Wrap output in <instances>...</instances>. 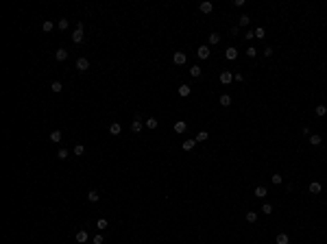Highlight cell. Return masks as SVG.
<instances>
[{
  "instance_id": "cell-42",
  "label": "cell",
  "mask_w": 327,
  "mask_h": 244,
  "mask_svg": "<svg viewBox=\"0 0 327 244\" xmlns=\"http://www.w3.org/2000/svg\"><path fill=\"white\" fill-rule=\"evenodd\" d=\"M264 57H273V48H266V50H264Z\"/></svg>"
},
{
  "instance_id": "cell-13",
  "label": "cell",
  "mask_w": 327,
  "mask_h": 244,
  "mask_svg": "<svg viewBox=\"0 0 327 244\" xmlns=\"http://www.w3.org/2000/svg\"><path fill=\"white\" fill-rule=\"evenodd\" d=\"M194 146H196V140H185L183 142V151H192Z\"/></svg>"
},
{
  "instance_id": "cell-3",
  "label": "cell",
  "mask_w": 327,
  "mask_h": 244,
  "mask_svg": "<svg viewBox=\"0 0 327 244\" xmlns=\"http://www.w3.org/2000/svg\"><path fill=\"white\" fill-rule=\"evenodd\" d=\"M231 81H233V74H231V72H229V70H222V72H220V83H225V85H229Z\"/></svg>"
},
{
  "instance_id": "cell-26",
  "label": "cell",
  "mask_w": 327,
  "mask_h": 244,
  "mask_svg": "<svg viewBox=\"0 0 327 244\" xmlns=\"http://www.w3.org/2000/svg\"><path fill=\"white\" fill-rule=\"evenodd\" d=\"M262 214H266V216L273 214V205H270V203H264V205H262Z\"/></svg>"
},
{
  "instance_id": "cell-15",
  "label": "cell",
  "mask_w": 327,
  "mask_h": 244,
  "mask_svg": "<svg viewBox=\"0 0 327 244\" xmlns=\"http://www.w3.org/2000/svg\"><path fill=\"white\" fill-rule=\"evenodd\" d=\"M87 238H90V235H87L85 231H79V233H77V242H81V244H85V242H87Z\"/></svg>"
},
{
  "instance_id": "cell-34",
  "label": "cell",
  "mask_w": 327,
  "mask_h": 244,
  "mask_svg": "<svg viewBox=\"0 0 327 244\" xmlns=\"http://www.w3.org/2000/svg\"><path fill=\"white\" fill-rule=\"evenodd\" d=\"M218 41H220V35H218V33H212V35H209V44H218Z\"/></svg>"
},
{
  "instance_id": "cell-36",
  "label": "cell",
  "mask_w": 327,
  "mask_h": 244,
  "mask_svg": "<svg viewBox=\"0 0 327 244\" xmlns=\"http://www.w3.org/2000/svg\"><path fill=\"white\" fill-rule=\"evenodd\" d=\"M249 22H251V18H249V15H240V26H246Z\"/></svg>"
},
{
  "instance_id": "cell-12",
  "label": "cell",
  "mask_w": 327,
  "mask_h": 244,
  "mask_svg": "<svg viewBox=\"0 0 327 244\" xmlns=\"http://www.w3.org/2000/svg\"><path fill=\"white\" fill-rule=\"evenodd\" d=\"M220 105H222V107H229V105H231V96H229V94H222V96H220Z\"/></svg>"
},
{
  "instance_id": "cell-10",
  "label": "cell",
  "mask_w": 327,
  "mask_h": 244,
  "mask_svg": "<svg viewBox=\"0 0 327 244\" xmlns=\"http://www.w3.org/2000/svg\"><path fill=\"white\" fill-rule=\"evenodd\" d=\"M87 199H90L92 203H98V201H100V194H98L96 190H90V192H87Z\"/></svg>"
},
{
  "instance_id": "cell-24",
  "label": "cell",
  "mask_w": 327,
  "mask_h": 244,
  "mask_svg": "<svg viewBox=\"0 0 327 244\" xmlns=\"http://www.w3.org/2000/svg\"><path fill=\"white\" fill-rule=\"evenodd\" d=\"M190 92H192V89H190L188 85H181V87H179V96H190Z\"/></svg>"
},
{
  "instance_id": "cell-8",
  "label": "cell",
  "mask_w": 327,
  "mask_h": 244,
  "mask_svg": "<svg viewBox=\"0 0 327 244\" xmlns=\"http://www.w3.org/2000/svg\"><path fill=\"white\" fill-rule=\"evenodd\" d=\"M55 59L57 61H66L68 59V50H66V48H59V50L55 53Z\"/></svg>"
},
{
  "instance_id": "cell-6",
  "label": "cell",
  "mask_w": 327,
  "mask_h": 244,
  "mask_svg": "<svg viewBox=\"0 0 327 244\" xmlns=\"http://www.w3.org/2000/svg\"><path fill=\"white\" fill-rule=\"evenodd\" d=\"M196 55H198V59H207L209 57V46H198Z\"/></svg>"
},
{
  "instance_id": "cell-21",
  "label": "cell",
  "mask_w": 327,
  "mask_h": 244,
  "mask_svg": "<svg viewBox=\"0 0 327 244\" xmlns=\"http://www.w3.org/2000/svg\"><path fill=\"white\" fill-rule=\"evenodd\" d=\"M57 26H59V29H61V31H66V29H68V26H70V22H68V20H66V18H61V20H59V22H57Z\"/></svg>"
},
{
  "instance_id": "cell-25",
  "label": "cell",
  "mask_w": 327,
  "mask_h": 244,
  "mask_svg": "<svg viewBox=\"0 0 327 244\" xmlns=\"http://www.w3.org/2000/svg\"><path fill=\"white\" fill-rule=\"evenodd\" d=\"M310 192H312V194H318V192H321V183H316V181L310 183Z\"/></svg>"
},
{
  "instance_id": "cell-28",
  "label": "cell",
  "mask_w": 327,
  "mask_h": 244,
  "mask_svg": "<svg viewBox=\"0 0 327 244\" xmlns=\"http://www.w3.org/2000/svg\"><path fill=\"white\" fill-rule=\"evenodd\" d=\"M190 74H192L194 79H196V77H201V68H198V65H192V68H190Z\"/></svg>"
},
{
  "instance_id": "cell-14",
  "label": "cell",
  "mask_w": 327,
  "mask_h": 244,
  "mask_svg": "<svg viewBox=\"0 0 327 244\" xmlns=\"http://www.w3.org/2000/svg\"><path fill=\"white\" fill-rule=\"evenodd\" d=\"M120 131H122V127H120V124H118V122H114V124H111V127H109V133H111V135H118V133H120Z\"/></svg>"
},
{
  "instance_id": "cell-31",
  "label": "cell",
  "mask_w": 327,
  "mask_h": 244,
  "mask_svg": "<svg viewBox=\"0 0 327 244\" xmlns=\"http://www.w3.org/2000/svg\"><path fill=\"white\" fill-rule=\"evenodd\" d=\"M85 153V146L83 144H77V146H74V155H83Z\"/></svg>"
},
{
  "instance_id": "cell-27",
  "label": "cell",
  "mask_w": 327,
  "mask_h": 244,
  "mask_svg": "<svg viewBox=\"0 0 327 244\" xmlns=\"http://www.w3.org/2000/svg\"><path fill=\"white\" fill-rule=\"evenodd\" d=\"M288 242H290V240H288L286 233H279V235H277V244H288Z\"/></svg>"
},
{
  "instance_id": "cell-2",
  "label": "cell",
  "mask_w": 327,
  "mask_h": 244,
  "mask_svg": "<svg viewBox=\"0 0 327 244\" xmlns=\"http://www.w3.org/2000/svg\"><path fill=\"white\" fill-rule=\"evenodd\" d=\"M131 131H133V133H140V131H142V116H140V113H135V118H133V122H131Z\"/></svg>"
},
{
  "instance_id": "cell-1",
  "label": "cell",
  "mask_w": 327,
  "mask_h": 244,
  "mask_svg": "<svg viewBox=\"0 0 327 244\" xmlns=\"http://www.w3.org/2000/svg\"><path fill=\"white\" fill-rule=\"evenodd\" d=\"M83 39H85V35H83V24H79V29L72 33V41H74V44H81Z\"/></svg>"
},
{
  "instance_id": "cell-32",
  "label": "cell",
  "mask_w": 327,
  "mask_h": 244,
  "mask_svg": "<svg viewBox=\"0 0 327 244\" xmlns=\"http://www.w3.org/2000/svg\"><path fill=\"white\" fill-rule=\"evenodd\" d=\"M50 89H53V92H61V89H63V85H61V81H55L53 85H50Z\"/></svg>"
},
{
  "instance_id": "cell-11",
  "label": "cell",
  "mask_w": 327,
  "mask_h": 244,
  "mask_svg": "<svg viewBox=\"0 0 327 244\" xmlns=\"http://www.w3.org/2000/svg\"><path fill=\"white\" fill-rule=\"evenodd\" d=\"M266 194H268V190H266L264 185L255 187V196H257V199H266Z\"/></svg>"
},
{
  "instance_id": "cell-41",
  "label": "cell",
  "mask_w": 327,
  "mask_h": 244,
  "mask_svg": "<svg viewBox=\"0 0 327 244\" xmlns=\"http://www.w3.org/2000/svg\"><path fill=\"white\" fill-rule=\"evenodd\" d=\"M233 81H238V83H242V81H244V77H242V74H233Z\"/></svg>"
},
{
  "instance_id": "cell-4",
  "label": "cell",
  "mask_w": 327,
  "mask_h": 244,
  "mask_svg": "<svg viewBox=\"0 0 327 244\" xmlns=\"http://www.w3.org/2000/svg\"><path fill=\"white\" fill-rule=\"evenodd\" d=\"M87 68H90V61H87L85 57H79V59H77V70H79V72H85Z\"/></svg>"
},
{
  "instance_id": "cell-16",
  "label": "cell",
  "mask_w": 327,
  "mask_h": 244,
  "mask_svg": "<svg viewBox=\"0 0 327 244\" xmlns=\"http://www.w3.org/2000/svg\"><path fill=\"white\" fill-rule=\"evenodd\" d=\"M144 124H146V127H148V129H157V124H159V122H157V120H155V118H148V120H146V122H144Z\"/></svg>"
},
{
  "instance_id": "cell-5",
  "label": "cell",
  "mask_w": 327,
  "mask_h": 244,
  "mask_svg": "<svg viewBox=\"0 0 327 244\" xmlns=\"http://www.w3.org/2000/svg\"><path fill=\"white\" fill-rule=\"evenodd\" d=\"M172 61L177 63V65H183L185 61H188V57H185V53H174V57H172Z\"/></svg>"
},
{
  "instance_id": "cell-39",
  "label": "cell",
  "mask_w": 327,
  "mask_h": 244,
  "mask_svg": "<svg viewBox=\"0 0 327 244\" xmlns=\"http://www.w3.org/2000/svg\"><path fill=\"white\" fill-rule=\"evenodd\" d=\"M244 37H246V39H255V31H246Z\"/></svg>"
},
{
  "instance_id": "cell-33",
  "label": "cell",
  "mask_w": 327,
  "mask_h": 244,
  "mask_svg": "<svg viewBox=\"0 0 327 244\" xmlns=\"http://www.w3.org/2000/svg\"><path fill=\"white\" fill-rule=\"evenodd\" d=\"M207 137H209V135H207V131H201V133L196 135V142H205Z\"/></svg>"
},
{
  "instance_id": "cell-17",
  "label": "cell",
  "mask_w": 327,
  "mask_h": 244,
  "mask_svg": "<svg viewBox=\"0 0 327 244\" xmlns=\"http://www.w3.org/2000/svg\"><path fill=\"white\" fill-rule=\"evenodd\" d=\"M50 142H61V131H53V133H50Z\"/></svg>"
},
{
  "instance_id": "cell-35",
  "label": "cell",
  "mask_w": 327,
  "mask_h": 244,
  "mask_svg": "<svg viewBox=\"0 0 327 244\" xmlns=\"http://www.w3.org/2000/svg\"><path fill=\"white\" fill-rule=\"evenodd\" d=\"M325 113H327V107H325V105H318V107H316V116H325Z\"/></svg>"
},
{
  "instance_id": "cell-38",
  "label": "cell",
  "mask_w": 327,
  "mask_h": 244,
  "mask_svg": "<svg viewBox=\"0 0 327 244\" xmlns=\"http://www.w3.org/2000/svg\"><path fill=\"white\" fill-rule=\"evenodd\" d=\"M57 157H59V159H66V157H68V151H66V148H61V151L57 153Z\"/></svg>"
},
{
  "instance_id": "cell-40",
  "label": "cell",
  "mask_w": 327,
  "mask_h": 244,
  "mask_svg": "<svg viewBox=\"0 0 327 244\" xmlns=\"http://www.w3.org/2000/svg\"><path fill=\"white\" fill-rule=\"evenodd\" d=\"M103 242H105V240H103V235H100V233L94 238V244H103Z\"/></svg>"
},
{
  "instance_id": "cell-18",
  "label": "cell",
  "mask_w": 327,
  "mask_h": 244,
  "mask_svg": "<svg viewBox=\"0 0 327 244\" xmlns=\"http://www.w3.org/2000/svg\"><path fill=\"white\" fill-rule=\"evenodd\" d=\"M96 227H98L100 231L107 229V218H98V220H96Z\"/></svg>"
},
{
  "instance_id": "cell-29",
  "label": "cell",
  "mask_w": 327,
  "mask_h": 244,
  "mask_svg": "<svg viewBox=\"0 0 327 244\" xmlns=\"http://www.w3.org/2000/svg\"><path fill=\"white\" fill-rule=\"evenodd\" d=\"M246 57H251V59H253V57H257V50H255L253 46H249V48H246Z\"/></svg>"
},
{
  "instance_id": "cell-7",
  "label": "cell",
  "mask_w": 327,
  "mask_h": 244,
  "mask_svg": "<svg viewBox=\"0 0 327 244\" xmlns=\"http://www.w3.org/2000/svg\"><path fill=\"white\" fill-rule=\"evenodd\" d=\"M225 57H227L229 61H233V59L238 57V50H236V48H233V46H229V48H227V50H225Z\"/></svg>"
},
{
  "instance_id": "cell-23",
  "label": "cell",
  "mask_w": 327,
  "mask_h": 244,
  "mask_svg": "<svg viewBox=\"0 0 327 244\" xmlns=\"http://www.w3.org/2000/svg\"><path fill=\"white\" fill-rule=\"evenodd\" d=\"M255 37H257V39H264V37H266V31H264L262 26H257V29H255Z\"/></svg>"
},
{
  "instance_id": "cell-37",
  "label": "cell",
  "mask_w": 327,
  "mask_h": 244,
  "mask_svg": "<svg viewBox=\"0 0 327 244\" xmlns=\"http://www.w3.org/2000/svg\"><path fill=\"white\" fill-rule=\"evenodd\" d=\"M281 181H284V177H281V175H273V183H275V185H279Z\"/></svg>"
},
{
  "instance_id": "cell-9",
  "label": "cell",
  "mask_w": 327,
  "mask_h": 244,
  "mask_svg": "<svg viewBox=\"0 0 327 244\" xmlns=\"http://www.w3.org/2000/svg\"><path fill=\"white\" fill-rule=\"evenodd\" d=\"M198 9H201V11H203V13H212V9H214V5H212V2H207V0H205V2H201V5H198Z\"/></svg>"
},
{
  "instance_id": "cell-20",
  "label": "cell",
  "mask_w": 327,
  "mask_h": 244,
  "mask_svg": "<svg viewBox=\"0 0 327 244\" xmlns=\"http://www.w3.org/2000/svg\"><path fill=\"white\" fill-rule=\"evenodd\" d=\"M321 142H323V137H321V135H310V144H312V146H318Z\"/></svg>"
},
{
  "instance_id": "cell-19",
  "label": "cell",
  "mask_w": 327,
  "mask_h": 244,
  "mask_svg": "<svg viewBox=\"0 0 327 244\" xmlns=\"http://www.w3.org/2000/svg\"><path fill=\"white\" fill-rule=\"evenodd\" d=\"M185 127H188L185 122H174V131H177V133H183V131H185Z\"/></svg>"
},
{
  "instance_id": "cell-30",
  "label": "cell",
  "mask_w": 327,
  "mask_h": 244,
  "mask_svg": "<svg viewBox=\"0 0 327 244\" xmlns=\"http://www.w3.org/2000/svg\"><path fill=\"white\" fill-rule=\"evenodd\" d=\"M255 220H257V214H255V211H249V214H246V222H255Z\"/></svg>"
},
{
  "instance_id": "cell-22",
  "label": "cell",
  "mask_w": 327,
  "mask_h": 244,
  "mask_svg": "<svg viewBox=\"0 0 327 244\" xmlns=\"http://www.w3.org/2000/svg\"><path fill=\"white\" fill-rule=\"evenodd\" d=\"M42 29H44L46 33H50V31H53V29H55V24H53V22H50V20H48V22H44V24H42Z\"/></svg>"
}]
</instances>
